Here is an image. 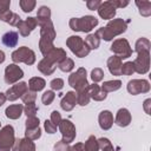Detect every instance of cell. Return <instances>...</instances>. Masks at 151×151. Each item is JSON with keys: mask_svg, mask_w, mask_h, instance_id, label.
Here are the masks:
<instances>
[{"mask_svg": "<svg viewBox=\"0 0 151 151\" xmlns=\"http://www.w3.org/2000/svg\"><path fill=\"white\" fill-rule=\"evenodd\" d=\"M66 52L63 48H53L51 52H48L46 55H44V59L39 61L38 64V70L44 73L45 76H50L52 74L55 68H57V64L61 63L64 59H66Z\"/></svg>", "mask_w": 151, "mask_h": 151, "instance_id": "1", "label": "cell"}, {"mask_svg": "<svg viewBox=\"0 0 151 151\" xmlns=\"http://www.w3.org/2000/svg\"><path fill=\"white\" fill-rule=\"evenodd\" d=\"M38 25L40 26V40H39V48L40 52L46 55L48 52H51L53 46V40L55 38V31L53 27V24L50 20H41L38 21Z\"/></svg>", "mask_w": 151, "mask_h": 151, "instance_id": "2", "label": "cell"}, {"mask_svg": "<svg viewBox=\"0 0 151 151\" xmlns=\"http://www.w3.org/2000/svg\"><path fill=\"white\" fill-rule=\"evenodd\" d=\"M126 28H127V21H124L123 19H112L109 21V24L105 27L99 28L96 32V34L99 38L104 39L105 41H110L116 35L124 33Z\"/></svg>", "mask_w": 151, "mask_h": 151, "instance_id": "3", "label": "cell"}, {"mask_svg": "<svg viewBox=\"0 0 151 151\" xmlns=\"http://www.w3.org/2000/svg\"><path fill=\"white\" fill-rule=\"evenodd\" d=\"M98 25V19L92 15H85L81 18H72L70 20L71 29L76 32H90Z\"/></svg>", "mask_w": 151, "mask_h": 151, "instance_id": "4", "label": "cell"}, {"mask_svg": "<svg viewBox=\"0 0 151 151\" xmlns=\"http://www.w3.org/2000/svg\"><path fill=\"white\" fill-rule=\"evenodd\" d=\"M68 84H70V86L76 88L77 93L86 90L90 85L86 79V70L84 67H79L76 72L71 73L68 77Z\"/></svg>", "mask_w": 151, "mask_h": 151, "instance_id": "5", "label": "cell"}, {"mask_svg": "<svg viewBox=\"0 0 151 151\" xmlns=\"http://www.w3.org/2000/svg\"><path fill=\"white\" fill-rule=\"evenodd\" d=\"M66 45L70 47V50L79 58H84L90 53V48L87 47V45L85 44V41L78 37V35H71L67 40H66Z\"/></svg>", "mask_w": 151, "mask_h": 151, "instance_id": "6", "label": "cell"}, {"mask_svg": "<svg viewBox=\"0 0 151 151\" xmlns=\"http://www.w3.org/2000/svg\"><path fill=\"white\" fill-rule=\"evenodd\" d=\"M12 60L18 64V63H25L26 65H33L35 61V53L29 50L26 46L19 47L12 53Z\"/></svg>", "mask_w": 151, "mask_h": 151, "instance_id": "7", "label": "cell"}, {"mask_svg": "<svg viewBox=\"0 0 151 151\" xmlns=\"http://www.w3.org/2000/svg\"><path fill=\"white\" fill-rule=\"evenodd\" d=\"M15 142L14 129L11 125H6L0 130V151H9Z\"/></svg>", "mask_w": 151, "mask_h": 151, "instance_id": "8", "label": "cell"}, {"mask_svg": "<svg viewBox=\"0 0 151 151\" xmlns=\"http://www.w3.org/2000/svg\"><path fill=\"white\" fill-rule=\"evenodd\" d=\"M111 52H113L117 57H119L122 60L123 59H126L129 57H131L132 54V50L130 47V44L126 39H117L112 42L111 47H110Z\"/></svg>", "mask_w": 151, "mask_h": 151, "instance_id": "9", "label": "cell"}, {"mask_svg": "<svg viewBox=\"0 0 151 151\" xmlns=\"http://www.w3.org/2000/svg\"><path fill=\"white\" fill-rule=\"evenodd\" d=\"M134 72L144 74L149 71L150 67V51H140L138 52V57L134 61H132Z\"/></svg>", "mask_w": 151, "mask_h": 151, "instance_id": "10", "label": "cell"}, {"mask_svg": "<svg viewBox=\"0 0 151 151\" xmlns=\"http://www.w3.org/2000/svg\"><path fill=\"white\" fill-rule=\"evenodd\" d=\"M59 130L63 134V142L70 144L71 142L74 140L76 138V126L73 125L72 122H70L68 119H61L60 124L58 125Z\"/></svg>", "mask_w": 151, "mask_h": 151, "instance_id": "11", "label": "cell"}, {"mask_svg": "<svg viewBox=\"0 0 151 151\" xmlns=\"http://www.w3.org/2000/svg\"><path fill=\"white\" fill-rule=\"evenodd\" d=\"M150 90V84L144 79H132L127 83V92L136 96L139 93H146Z\"/></svg>", "mask_w": 151, "mask_h": 151, "instance_id": "12", "label": "cell"}, {"mask_svg": "<svg viewBox=\"0 0 151 151\" xmlns=\"http://www.w3.org/2000/svg\"><path fill=\"white\" fill-rule=\"evenodd\" d=\"M22 77H24V72L17 64H11L5 68V81H6V84L12 85V84L17 83L19 79H21Z\"/></svg>", "mask_w": 151, "mask_h": 151, "instance_id": "13", "label": "cell"}, {"mask_svg": "<svg viewBox=\"0 0 151 151\" xmlns=\"http://www.w3.org/2000/svg\"><path fill=\"white\" fill-rule=\"evenodd\" d=\"M28 90V85L25 83V81H21V83H17L14 84L12 87H9L7 91H6V99H8L9 101H13L15 99H18L19 97L21 98L22 94Z\"/></svg>", "mask_w": 151, "mask_h": 151, "instance_id": "14", "label": "cell"}, {"mask_svg": "<svg viewBox=\"0 0 151 151\" xmlns=\"http://www.w3.org/2000/svg\"><path fill=\"white\" fill-rule=\"evenodd\" d=\"M116 9L117 8L112 5L111 0H109V1L101 2L97 11H98V14L100 18H103L105 20H110L116 15Z\"/></svg>", "mask_w": 151, "mask_h": 151, "instance_id": "15", "label": "cell"}, {"mask_svg": "<svg viewBox=\"0 0 151 151\" xmlns=\"http://www.w3.org/2000/svg\"><path fill=\"white\" fill-rule=\"evenodd\" d=\"M38 25V21L35 18H27L26 20H21L18 25V28H19V33L22 35V37H28L29 33L37 27Z\"/></svg>", "mask_w": 151, "mask_h": 151, "instance_id": "16", "label": "cell"}, {"mask_svg": "<svg viewBox=\"0 0 151 151\" xmlns=\"http://www.w3.org/2000/svg\"><path fill=\"white\" fill-rule=\"evenodd\" d=\"M12 150L13 151H35V145L28 138H20V139H15Z\"/></svg>", "mask_w": 151, "mask_h": 151, "instance_id": "17", "label": "cell"}, {"mask_svg": "<svg viewBox=\"0 0 151 151\" xmlns=\"http://www.w3.org/2000/svg\"><path fill=\"white\" fill-rule=\"evenodd\" d=\"M76 104H77V93L73 91L67 92L60 101V106L64 111H71L76 106Z\"/></svg>", "mask_w": 151, "mask_h": 151, "instance_id": "18", "label": "cell"}, {"mask_svg": "<svg viewBox=\"0 0 151 151\" xmlns=\"http://www.w3.org/2000/svg\"><path fill=\"white\" fill-rule=\"evenodd\" d=\"M114 123L120 126V127H125L131 123V113L129 112L127 109H120L118 110L117 114H116V119Z\"/></svg>", "mask_w": 151, "mask_h": 151, "instance_id": "19", "label": "cell"}, {"mask_svg": "<svg viewBox=\"0 0 151 151\" xmlns=\"http://www.w3.org/2000/svg\"><path fill=\"white\" fill-rule=\"evenodd\" d=\"M98 122H99V126L103 130H109V129H111V126L113 124V116L110 111L104 110L99 113Z\"/></svg>", "mask_w": 151, "mask_h": 151, "instance_id": "20", "label": "cell"}, {"mask_svg": "<svg viewBox=\"0 0 151 151\" xmlns=\"http://www.w3.org/2000/svg\"><path fill=\"white\" fill-rule=\"evenodd\" d=\"M122 59L117 55H113V57H110L107 59V67H109V71L111 74L113 76H122V72H120V68H122Z\"/></svg>", "mask_w": 151, "mask_h": 151, "instance_id": "21", "label": "cell"}, {"mask_svg": "<svg viewBox=\"0 0 151 151\" xmlns=\"http://www.w3.org/2000/svg\"><path fill=\"white\" fill-rule=\"evenodd\" d=\"M87 92H88L90 98H92V99H94V100H97V101H101V100H104V99L106 98V94H107V93H105V92L100 88V86L97 85V84L88 85V87H87Z\"/></svg>", "mask_w": 151, "mask_h": 151, "instance_id": "22", "label": "cell"}, {"mask_svg": "<svg viewBox=\"0 0 151 151\" xmlns=\"http://www.w3.org/2000/svg\"><path fill=\"white\" fill-rule=\"evenodd\" d=\"M18 40H19V34L15 31H8L2 35V44L7 47H15L18 45Z\"/></svg>", "mask_w": 151, "mask_h": 151, "instance_id": "23", "label": "cell"}, {"mask_svg": "<svg viewBox=\"0 0 151 151\" xmlns=\"http://www.w3.org/2000/svg\"><path fill=\"white\" fill-rule=\"evenodd\" d=\"M22 111H24V106L21 104H14V105H9L6 109L5 113L6 117L9 119H18L22 114Z\"/></svg>", "mask_w": 151, "mask_h": 151, "instance_id": "24", "label": "cell"}, {"mask_svg": "<svg viewBox=\"0 0 151 151\" xmlns=\"http://www.w3.org/2000/svg\"><path fill=\"white\" fill-rule=\"evenodd\" d=\"M9 6H11V1L9 0H0V20L8 22L9 18L12 17V12L9 11Z\"/></svg>", "mask_w": 151, "mask_h": 151, "instance_id": "25", "label": "cell"}, {"mask_svg": "<svg viewBox=\"0 0 151 151\" xmlns=\"http://www.w3.org/2000/svg\"><path fill=\"white\" fill-rule=\"evenodd\" d=\"M46 85V81L40 78V77H33L29 79L28 81V90L33 91V92H38V91H41Z\"/></svg>", "mask_w": 151, "mask_h": 151, "instance_id": "26", "label": "cell"}, {"mask_svg": "<svg viewBox=\"0 0 151 151\" xmlns=\"http://www.w3.org/2000/svg\"><path fill=\"white\" fill-rule=\"evenodd\" d=\"M120 86H122V81L117 79V80H109V81H105V83L100 86V88H101L105 93H107V92L117 91L118 88H120Z\"/></svg>", "mask_w": 151, "mask_h": 151, "instance_id": "27", "label": "cell"}, {"mask_svg": "<svg viewBox=\"0 0 151 151\" xmlns=\"http://www.w3.org/2000/svg\"><path fill=\"white\" fill-rule=\"evenodd\" d=\"M85 44L87 45V47L90 50H96L99 47V44H100V38L96 34V33H92V34H88L86 38H85Z\"/></svg>", "mask_w": 151, "mask_h": 151, "instance_id": "28", "label": "cell"}, {"mask_svg": "<svg viewBox=\"0 0 151 151\" xmlns=\"http://www.w3.org/2000/svg\"><path fill=\"white\" fill-rule=\"evenodd\" d=\"M98 150H99V146H98L97 138L94 136H90L87 140L84 143V151H98Z\"/></svg>", "mask_w": 151, "mask_h": 151, "instance_id": "29", "label": "cell"}, {"mask_svg": "<svg viewBox=\"0 0 151 151\" xmlns=\"http://www.w3.org/2000/svg\"><path fill=\"white\" fill-rule=\"evenodd\" d=\"M136 5L139 8V13L144 17H149L151 14V2L150 1H136Z\"/></svg>", "mask_w": 151, "mask_h": 151, "instance_id": "30", "label": "cell"}, {"mask_svg": "<svg viewBox=\"0 0 151 151\" xmlns=\"http://www.w3.org/2000/svg\"><path fill=\"white\" fill-rule=\"evenodd\" d=\"M50 19H51V9L47 6H41L37 13V21L50 20Z\"/></svg>", "mask_w": 151, "mask_h": 151, "instance_id": "31", "label": "cell"}, {"mask_svg": "<svg viewBox=\"0 0 151 151\" xmlns=\"http://www.w3.org/2000/svg\"><path fill=\"white\" fill-rule=\"evenodd\" d=\"M150 41H149V39H146V38H140V39H138L137 40V42H136V52L138 53V52H140V51H150Z\"/></svg>", "mask_w": 151, "mask_h": 151, "instance_id": "32", "label": "cell"}, {"mask_svg": "<svg viewBox=\"0 0 151 151\" xmlns=\"http://www.w3.org/2000/svg\"><path fill=\"white\" fill-rule=\"evenodd\" d=\"M90 96H88V92H87V88L81 91V92H78L77 93V104L81 105V106H85L88 104L90 101Z\"/></svg>", "mask_w": 151, "mask_h": 151, "instance_id": "33", "label": "cell"}, {"mask_svg": "<svg viewBox=\"0 0 151 151\" xmlns=\"http://www.w3.org/2000/svg\"><path fill=\"white\" fill-rule=\"evenodd\" d=\"M58 67H59L63 72H70V71L73 70V67H74V63H73L72 59L66 58V59H64L61 63L58 64Z\"/></svg>", "mask_w": 151, "mask_h": 151, "instance_id": "34", "label": "cell"}, {"mask_svg": "<svg viewBox=\"0 0 151 151\" xmlns=\"http://www.w3.org/2000/svg\"><path fill=\"white\" fill-rule=\"evenodd\" d=\"M25 136H26V138H28V139H31V140H35V139L40 138V136H41V129H40V127L26 129Z\"/></svg>", "mask_w": 151, "mask_h": 151, "instance_id": "35", "label": "cell"}, {"mask_svg": "<svg viewBox=\"0 0 151 151\" xmlns=\"http://www.w3.org/2000/svg\"><path fill=\"white\" fill-rule=\"evenodd\" d=\"M20 7L21 9L25 12V13H28V12H32L37 5V2L34 0H20Z\"/></svg>", "mask_w": 151, "mask_h": 151, "instance_id": "36", "label": "cell"}, {"mask_svg": "<svg viewBox=\"0 0 151 151\" xmlns=\"http://www.w3.org/2000/svg\"><path fill=\"white\" fill-rule=\"evenodd\" d=\"M97 142H98V146L101 151H114L111 142L107 138H99V139H97Z\"/></svg>", "mask_w": 151, "mask_h": 151, "instance_id": "37", "label": "cell"}, {"mask_svg": "<svg viewBox=\"0 0 151 151\" xmlns=\"http://www.w3.org/2000/svg\"><path fill=\"white\" fill-rule=\"evenodd\" d=\"M54 98H55V93H54L52 90H48V91H45V92L42 93V96H41V101H42V104H45V105H50V104L54 100Z\"/></svg>", "mask_w": 151, "mask_h": 151, "instance_id": "38", "label": "cell"}, {"mask_svg": "<svg viewBox=\"0 0 151 151\" xmlns=\"http://www.w3.org/2000/svg\"><path fill=\"white\" fill-rule=\"evenodd\" d=\"M35 98H37V92H33V91H31V90H27V91L22 94V97H21V99H22V101H24L25 104L34 103V101H35Z\"/></svg>", "mask_w": 151, "mask_h": 151, "instance_id": "39", "label": "cell"}, {"mask_svg": "<svg viewBox=\"0 0 151 151\" xmlns=\"http://www.w3.org/2000/svg\"><path fill=\"white\" fill-rule=\"evenodd\" d=\"M103 78H104V72H103L101 68L96 67L94 70H92V72H91V79L93 80L94 84H97L98 81L103 80Z\"/></svg>", "mask_w": 151, "mask_h": 151, "instance_id": "40", "label": "cell"}, {"mask_svg": "<svg viewBox=\"0 0 151 151\" xmlns=\"http://www.w3.org/2000/svg\"><path fill=\"white\" fill-rule=\"evenodd\" d=\"M38 107L34 103H31V104H26V106L24 107V111H25V114L27 117H35L37 112H38Z\"/></svg>", "mask_w": 151, "mask_h": 151, "instance_id": "41", "label": "cell"}, {"mask_svg": "<svg viewBox=\"0 0 151 151\" xmlns=\"http://www.w3.org/2000/svg\"><path fill=\"white\" fill-rule=\"evenodd\" d=\"M120 72H122V74L131 76V74L134 72V67H133L132 61H127V63L123 64V65H122V68H120Z\"/></svg>", "mask_w": 151, "mask_h": 151, "instance_id": "42", "label": "cell"}, {"mask_svg": "<svg viewBox=\"0 0 151 151\" xmlns=\"http://www.w3.org/2000/svg\"><path fill=\"white\" fill-rule=\"evenodd\" d=\"M39 118L37 117H27L26 119V129H35L39 127Z\"/></svg>", "mask_w": 151, "mask_h": 151, "instance_id": "43", "label": "cell"}, {"mask_svg": "<svg viewBox=\"0 0 151 151\" xmlns=\"http://www.w3.org/2000/svg\"><path fill=\"white\" fill-rule=\"evenodd\" d=\"M50 86L52 90H55V91H60L63 87H64V80L61 78H55L53 79L51 83H50Z\"/></svg>", "mask_w": 151, "mask_h": 151, "instance_id": "44", "label": "cell"}, {"mask_svg": "<svg viewBox=\"0 0 151 151\" xmlns=\"http://www.w3.org/2000/svg\"><path fill=\"white\" fill-rule=\"evenodd\" d=\"M70 147H71L70 144H67V143L60 140V142H58V143L54 145L53 151H70Z\"/></svg>", "mask_w": 151, "mask_h": 151, "instance_id": "45", "label": "cell"}, {"mask_svg": "<svg viewBox=\"0 0 151 151\" xmlns=\"http://www.w3.org/2000/svg\"><path fill=\"white\" fill-rule=\"evenodd\" d=\"M51 123L53 124V125H55V126H58L59 124H60V122H61V116H60V113L58 112V111H53L52 113H51Z\"/></svg>", "mask_w": 151, "mask_h": 151, "instance_id": "46", "label": "cell"}, {"mask_svg": "<svg viewBox=\"0 0 151 151\" xmlns=\"http://www.w3.org/2000/svg\"><path fill=\"white\" fill-rule=\"evenodd\" d=\"M44 127H45V130H46V132L47 133H55L57 132V126L55 125H53L52 123H51V120H45V123H44Z\"/></svg>", "mask_w": 151, "mask_h": 151, "instance_id": "47", "label": "cell"}, {"mask_svg": "<svg viewBox=\"0 0 151 151\" xmlns=\"http://www.w3.org/2000/svg\"><path fill=\"white\" fill-rule=\"evenodd\" d=\"M20 21H21L20 17H19L17 13H12V17H11L9 20H8V24L12 25V26H18Z\"/></svg>", "mask_w": 151, "mask_h": 151, "instance_id": "48", "label": "cell"}, {"mask_svg": "<svg viewBox=\"0 0 151 151\" xmlns=\"http://www.w3.org/2000/svg\"><path fill=\"white\" fill-rule=\"evenodd\" d=\"M100 4H101V1H94V0H92V1H87L86 2V6H87L88 9L94 11V9H98V7L100 6Z\"/></svg>", "mask_w": 151, "mask_h": 151, "instance_id": "49", "label": "cell"}, {"mask_svg": "<svg viewBox=\"0 0 151 151\" xmlns=\"http://www.w3.org/2000/svg\"><path fill=\"white\" fill-rule=\"evenodd\" d=\"M111 2H112V5L116 7V8H120V7H125V6H127L129 5V1H117V0H111Z\"/></svg>", "mask_w": 151, "mask_h": 151, "instance_id": "50", "label": "cell"}, {"mask_svg": "<svg viewBox=\"0 0 151 151\" xmlns=\"http://www.w3.org/2000/svg\"><path fill=\"white\" fill-rule=\"evenodd\" d=\"M70 151H84V144L83 143H77L76 145L70 147Z\"/></svg>", "mask_w": 151, "mask_h": 151, "instance_id": "51", "label": "cell"}, {"mask_svg": "<svg viewBox=\"0 0 151 151\" xmlns=\"http://www.w3.org/2000/svg\"><path fill=\"white\" fill-rule=\"evenodd\" d=\"M150 103H151V99H146V100H145V103H144V107H145V111H146V113H147V114H150V110H149V107H147Z\"/></svg>", "mask_w": 151, "mask_h": 151, "instance_id": "52", "label": "cell"}, {"mask_svg": "<svg viewBox=\"0 0 151 151\" xmlns=\"http://www.w3.org/2000/svg\"><path fill=\"white\" fill-rule=\"evenodd\" d=\"M5 101H6V94L0 92V106H1L2 104H5Z\"/></svg>", "mask_w": 151, "mask_h": 151, "instance_id": "53", "label": "cell"}, {"mask_svg": "<svg viewBox=\"0 0 151 151\" xmlns=\"http://www.w3.org/2000/svg\"><path fill=\"white\" fill-rule=\"evenodd\" d=\"M5 61V53L0 50V64H2Z\"/></svg>", "mask_w": 151, "mask_h": 151, "instance_id": "54", "label": "cell"}, {"mask_svg": "<svg viewBox=\"0 0 151 151\" xmlns=\"http://www.w3.org/2000/svg\"><path fill=\"white\" fill-rule=\"evenodd\" d=\"M0 125H1V124H0Z\"/></svg>", "mask_w": 151, "mask_h": 151, "instance_id": "55", "label": "cell"}]
</instances>
